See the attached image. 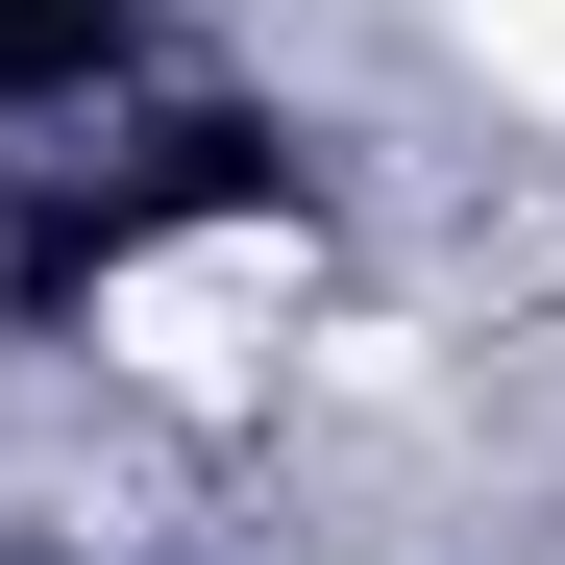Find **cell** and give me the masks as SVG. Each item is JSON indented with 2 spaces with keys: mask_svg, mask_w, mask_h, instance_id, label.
<instances>
[{
  "mask_svg": "<svg viewBox=\"0 0 565 565\" xmlns=\"http://www.w3.org/2000/svg\"><path fill=\"white\" fill-rule=\"evenodd\" d=\"M296 320H320L296 222H198V246H124L99 270V369H124V394H270Z\"/></svg>",
  "mask_w": 565,
  "mask_h": 565,
  "instance_id": "cell-1",
  "label": "cell"
},
{
  "mask_svg": "<svg viewBox=\"0 0 565 565\" xmlns=\"http://www.w3.org/2000/svg\"><path fill=\"white\" fill-rule=\"evenodd\" d=\"M443 25H467V74H492L516 124H565V0H443Z\"/></svg>",
  "mask_w": 565,
  "mask_h": 565,
  "instance_id": "cell-2",
  "label": "cell"
}]
</instances>
